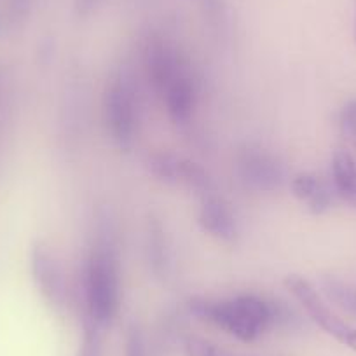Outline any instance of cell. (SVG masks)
Returning a JSON list of instances; mask_svg holds the SVG:
<instances>
[{
    "label": "cell",
    "mask_w": 356,
    "mask_h": 356,
    "mask_svg": "<svg viewBox=\"0 0 356 356\" xmlns=\"http://www.w3.org/2000/svg\"><path fill=\"white\" fill-rule=\"evenodd\" d=\"M30 269L37 290L54 311H63L68 304V283L60 259L42 241L30 252Z\"/></svg>",
    "instance_id": "ba28073f"
},
{
    "label": "cell",
    "mask_w": 356,
    "mask_h": 356,
    "mask_svg": "<svg viewBox=\"0 0 356 356\" xmlns=\"http://www.w3.org/2000/svg\"><path fill=\"white\" fill-rule=\"evenodd\" d=\"M200 201L197 224L201 231L225 245L238 241L241 229L231 203L222 194H218L217 189L201 196Z\"/></svg>",
    "instance_id": "9c48e42d"
},
{
    "label": "cell",
    "mask_w": 356,
    "mask_h": 356,
    "mask_svg": "<svg viewBox=\"0 0 356 356\" xmlns=\"http://www.w3.org/2000/svg\"><path fill=\"white\" fill-rule=\"evenodd\" d=\"M126 356H147L143 334L136 325H133L128 330V339H126Z\"/></svg>",
    "instance_id": "ffe728a7"
},
{
    "label": "cell",
    "mask_w": 356,
    "mask_h": 356,
    "mask_svg": "<svg viewBox=\"0 0 356 356\" xmlns=\"http://www.w3.org/2000/svg\"><path fill=\"white\" fill-rule=\"evenodd\" d=\"M285 289L302 306L311 321H314L321 330L332 335L335 341L356 351V328L346 323L339 314L330 309V306L325 302L321 293L309 280L300 275H289L285 278Z\"/></svg>",
    "instance_id": "8992f818"
},
{
    "label": "cell",
    "mask_w": 356,
    "mask_h": 356,
    "mask_svg": "<svg viewBox=\"0 0 356 356\" xmlns=\"http://www.w3.org/2000/svg\"><path fill=\"white\" fill-rule=\"evenodd\" d=\"M33 0H8V11H9V19H11L15 25H22L23 22H26L30 11H32Z\"/></svg>",
    "instance_id": "d6986e66"
},
{
    "label": "cell",
    "mask_w": 356,
    "mask_h": 356,
    "mask_svg": "<svg viewBox=\"0 0 356 356\" xmlns=\"http://www.w3.org/2000/svg\"><path fill=\"white\" fill-rule=\"evenodd\" d=\"M201 9L210 29L217 35H224L229 30V9L225 0H201Z\"/></svg>",
    "instance_id": "9a60e30c"
},
{
    "label": "cell",
    "mask_w": 356,
    "mask_h": 356,
    "mask_svg": "<svg viewBox=\"0 0 356 356\" xmlns=\"http://www.w3.org/2000/svg\"><path fill=\"white\" fill-rule=\"evenodd\" d=\"M102 114L112 143L122 152H129L138 136L140 102L135 79L126 67L115 68L107 79Z\"/></svg>",
    "instance_id": "3957f363"
},
{
    "label": "cell",
    "mask_w": 356,
    "mask_h": 356,
    "mask_svg": "<svg viewBox=\"0 0 356 356\" xmlns=\"http://www.w3.org/2000/svg\"><path fill=\"white\" fill-rule=\"evenodd\" d=\"M184 355L186 356H232L231 351L220 348L215 342L203 337L191 335L184 341Z\"/></svg>",
    "instance_id": "e0dca14e"
},
{
    "label": "cell",
    "mask_w": 356,
    "mask_h": 356,
    "mask_svg": "<svg viewBox=\"0 0 356 356\" xmlns=\"http://www.w3.org/2000/svg\"><path fill=\"white\" fill-rule=\"evenodd\" d=\"M147 170L156 180L166 186L186 187L197 196L215 191V182L210 171L197 161L189 159L170 150H159L147 157Z\"/></svg>",
    "instance_id": "52a82bcc"
},
{
    "label": "cell",
    "mask_w": 356,
    "mask_h": 356,
    "mask_svg": "<svg viewBox=\"0 0 356 356\" xmlns=\"http://www.w3.org/2000/svg\"><path fill=\"white\" fill-rule=\"evenodd\" d=\"M187 309L194 318L241 342H255L266 332L289 320V311L282 302L259 293H238L225 299L193 297Z\"/></svg>",
    "instance_id": "7a4b0ae2"
},
{
    "label": "cell",
    "mask_w": 356,
    "mask_h": 356,
    "mask_svg": "<svg viewBox=\"0 0 356 356\" xmlns=\"http://www.w3.org/2000/svg\"><path fill=\"white\" fill-rule=\"evenodd\" d=\"M290 191L297 201L313 215H323L334 204L335 193L320 175L313 171H300L290 178Z\"/></svg>",
    "instance_id": "7c38bea8"
},
{
    "label": "cell",
    "mask_w": 356,
    "mask_h": 356,
    "mask_svg": "<svg viewBox=\"0 0 356 356\" xmlns=\"http://www.w3.org/2000/svg\"><path fill=\"white\" fill-rule=\"evenodd\" d=\"M145 257L154 278L166 282L171 275V267H173V253H171V243L166 227L156 215H150L147 220Z\"/></svg>",
    "instance_id": "8fae6325"
},
{
    "label": "cell",
    "mask_w": 356,
    "mask_h": 356,
    "mask_svg": "<svg viewBox=\"0 0 356 356\" xmlns=\"http://www.w3.org/2000/svg\"><path fill=\"white\" fill-rule=\"evenodd\" d=\"M82 318L104 330L111 327L121 309V248L118 224L108 210H100L93 238L82 267Z\"/></svg>",
    "instance_id": "6da1fadb"
},
{
    "label": "cell",
    "mask_w": 356,
    "mask_h": 356,
    "mask_svg": "<svg viewBox=\"0 0 356 356\" xmlns=\"http://www.w3.org/2000/svg\"><path fill=\"white\" fill-rule=\"evenodd\" d=\"M234 168L239 182L253 193H276L286 182L283 161L259 143H245L239 147L234 157Z\"/></svg>",
    "instance_id": "5b68a950"
},
{
    "label": "cell",
    "mask_w": 356,
    "mask_h": 356,
    "mask_svg": "<svg viewBox=\"0 0 356 356\" xmlns=\"http://www.w3.org/2000/svg\"><path fill=\"white\" fill-rule=\"evenodd\" d=\"M79 356H102V328L82 318V341Z\"/></svg>",
    "instance_id": "2e32d148"
},
{
    "label": "cell",
    "mask_w": 356,
    "mask_h": 356,
    "mask_svg": "<svg viewBox=\"0 0 356 356\" xmlns=\"http://www.w3.org/2000/svg\"><path fill=\"white\" fill-rule=\"evenodd\" d=\"M166 114L175 124H189L200 105V79L196 72L177 79L161 95Z\"/></svg>",
    "instance_id": "30bf717a"
},
{
    "label": "cell",
    "mask_w": 356,
    "mask_h": 356,
    "mask_svg": "<svg viewBox=\"0 0 356 356\" xmlns=\"http://www.w3.org/2000/svg\"><path fill=\"white\" fill-rule=\"evenodd\" d=\"M234 356H238V355H234Z\"/></svg>",
    "instance_id": "7402d4cb"
},
{
    "label": "cell",
    "mask_w": 356,
    "mask_h": 356,
    "mask_svg": "<svg viewBox=\"0 0 356 356\" xmlns=\"http://www.w3.org/2000/svg\"><path fill=\"white\" fill-rule=\"evenodd\" d=\"M321 290L328 300L356 318V285L327 276L321 280Z\"/></svg>",
    "instance_id": "5bb4252c"
},
{
    "label": "cell",
    "mask_w": 356,
    "mask_h": 356,
    "mask_svg": "<svg viewBox=\"0 0 356 356\" xmlns=\"http://www.w3.org/2000/svg\"><path fill=\"white\" fill-rule=\"evenodd\" d=\"M143 70L157 97L177 79L193 74L194 65L186 51L161 33H152L143 44Z\"/></svg>",
    "instance_id": "277c9868"
},
{
    "label": "cell",
    "mask_w": 356,
    "mask_h": 356,
    "mask_svg": "<svg viewBox=\"0 0 356 356\" xmlns=\"http://www.w3.org/2000/svg\"><path fill=\"white\" fill-rule=\"evenodd\" d=\"M341 129L356 150V100H349L341 111Z\"/></svg>",
    "instance_id": "ac0fdd59"
},
{
    "label": "cell",
    "mask_w": 356,
    "mask_h": 356,
    "mask_svg": "<svg viewBox=\"0 0 356 356\" xmlns=\"http://www.w3.org/2000/svg\"><path fill=\"white\" fill-rule=\"evenodd\" d=\"M332 189L346 204L356 208V159L346 149H337L330 161Z\"/></svg>",
    "instance_id": "4fadbf2b"
},
{
    "label": "cell",
    "mask_w": 356,
    "mask_h": 356,
    "mask_svg": "<svg viewBox=\"0 0 356 356\" xmlns=\"http://www.w3.org/2000/svg\"><path fill=\"white\" fill-rule=\"evenodd\" d=\"M104 0H74V9H75V15L79 18H86L89 16L91 13H95L98 9V6L102 4Z\"/></svg>",
    "instance_id": "44dd1931"
}]
</instances>
